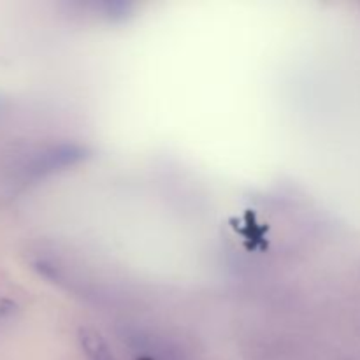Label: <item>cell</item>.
<instances>
[{"instance_id":"cell-1","label":"cell","mask_w":360,"mask_h":360,"mask_svg":"<svg viewBox=\"0 0 360 360\" xmlns=\"http://www.w3.org/2000/svg\"><path fill=\"white\" fill-rule=\"evenodd\" d=\"M77 343H79L84 360H120L111 343L95 327H81L77 330Z\"/></svg>"}]
</instances>
